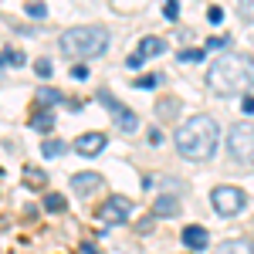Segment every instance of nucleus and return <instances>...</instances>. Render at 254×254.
<instances>
[{
  "label": "nucleus",
  "instance_id": "22",
  "mask_svg": "<svg viewBox=\"0 0 254 254\" xmlns=\"http://www.w3.org/2000/svg\"><path fill=\"white\" fill-rule=\"evenodd\" d=\"M24 10H27V17H34V20H44V17H48V7H44V3H38V0H31Z\"/></svg>",
  "mask_w": 254,
  "mask_h": 254
},
{
  "label": "nucleus",
  "instance_id": "1",
  "mask_svg": "<svg viewBox=\"0 0 254 254\" xmlns=\"http://www.w3.org/2000/svg\"><path fill=\"white\" fill-rule=\"evenodd\" d=\"M207 88L220 98L244 95L248 88H254V58L251 55H237V51H227V55L214 58L210 71H207Z\"/></svg>",
  "mask_w": 254,
  "mask_h": 254
},
{
  "label": "nucleus",
  "instance_id": "3",
  "mask_svg": "<svg viewBox=\"0 0 254 254\" xmlns=\"http://www.w3.org/2000/svg\"><path fill=\"white\" fill-rule=\"evenodd\" d=\"M61 51L68 58H98L109 51V31L95 24H78L61 34Z\"/></svg>",
  "mask_w": 254,
  "mask_h": 254
},
{
  "label": "nucleus",
  "instance_id": "27",
  "mask_svg": "<svg viewBox=\"0 0 254 254\" xmlns=\"http://www.w3.org/2000/svg\"><path fill=\"white\" fill-rule=\"evenodd\" d=\"M159 81H163V78H159V75H142V78L136 81V88H156Z\"/></svg>",
  "mask_w": 254,
  "mask_h": 254
},
{
  "label": "nucleus",
  "instance_id": "19",
  "mask_svg": "<svg viewBox=\"0 0 254 254\" xmlns=\"http://www.w3.org/2000/svg\"><path fill=\"white\" fill-rule=\"evenodd\" d=\"M64 207H68V200L61 193H48L44 196V210H51V214H64Z\"/></svg>",
  "mask_w": 254,
  "mask_h": 254
},
{
  "label": "nucleus",
  "instance_id": "33",
  "mask_svg": "<svg viewBox=\"0 0 254 254\" xmlns=\"http://www.w3.org/2000/svg\"><path fill=\"white\" fill-rule=\"evenodd\" d=\"M149 142H153V146H159V142H163V132H159L156 126H153V129H149Z\"/></svg>",
  "mask_w": 254,
  "mask_h": 254
},
{
  "label": "nucleus",
  "instance_id": "28",
  "mask_svg": "<svg viewBox=\"0 0 254 254\" xmlns=\"http://www.w3.org/2000/svg\"><path fill=\"white\" fill-rule=\"evenodd\" d=\"M227 34H214V38H207V48H227Z\"/></svg>",
  "mask_w": 254,
  "mask_h": 254
},
{
  "label": "nucleus",
  "instance_id": "7",
  "mask_svg": "<svg viewBox=\"0 0 254 254\" xmlns=\"http://www.w3.org/2000/svg\"><path fill=\"white\" fill-rule=\"evenodd\" d=\"M105 146H109V136H105V132H81V136L75 139V153H78V156H98Z\"/></svg>",
  "mask_w": 254,
  "mask_h": 254
},
{
  "label": "nucleus",
  "instance_id": "11",
  "mask_svg": "<svg viewBox=\"0 0 254 254\" xmlns=\"http://www.w3.org/2000/svg\"><path fill=\"white\" fill-rule=\"evenodd\" d=\"M20 180H24L27 190H44V187H48V173H44L41 166H24Z\"/></svg>",
  "mask_w": 254,
  "mask_h": 254
},
{
  "label": "nucleus",
  "instance_id": "21",
  "mask_svg": "<svg viewBox=\"0 0 254 254\" xmlns=\"http://www.w3.org/2000/svg\"><path fill=\"white\" fill-rule=\"evenodd\" d=\"M98 102H102V105H105V109H109L112 116H119V112H126V109H122V102H119V98H112L109 92H98Z\"/></svg>",
  "mask_w": 254,
  "mask_h": 254
},
{
  "label": "nucleus",
  "instance_id": "26",
  "mask_svg": "<svg viewBox=\"0 0 254 254\" xmlns=\"http://www.w3.org/2000/svg\"><path fill=\"white\" fill-rule=\"evenodd\" d=\"M237 7H241L244 20H251V24H254V0H237Z\"/></svg>",
  "mask_w": 254,
  "mask_h": 254
},
{
  "label": "nucleus",
  "instance_id": "10",
  "mask_svg": "<svg viewBox=\"0 0 254 254\" xmlns=\"http://www.w3.org/2000/svg\"><path fill=\"white\" fill-rule=\"evenodd\" d=\"M176 214H180V196L163 193L153 200V217H176Z\"/></svg>",
  "mask_w": 254,
  "mask_h": 254
},
{
  "label": "nucleus",
  "instance_id": "6",
  "mask_svg": "<svg viewBox=\"0 0 254 254\" xmlns=\"http://www.w3.org/2000/svg\"><path fill=\"white\" fill-rule=\"evenodd\" d=\"M210 203H214V210L220 217H237L241 210H244L248 196L241 193L237 187H217L214 193H210Z\"/></svg>",
  "mask_w": 254,
  "mask_h": 254
},
{
  "label": "nucleus",
  "instance_id": "9",
  "mask_svg": "<svg viewBox=\"0 0 254 254\" xmlns=\"http://www.w3.org/2000/svg\"><path fill=\"white\" fill-rule=\"evenodd\" d=\"M102 187V173H75L71 176V190L78 196H88L92 190H98Z\"/></svg>",
  "mask_w": 254,
  "mask_h": 254
},
{
  "label": "nucleus",
  "instance_id": "8",
  "mask_svg": "<svg viewBox=\"0 0 254 254\" xmlns=\"http://www.w3.org/2000/svg\"><path fill=\"white\" fill-rule=\"evenodd\" d=\"M180 237H183V248H190V251H203V248L210 244V234H207V227H196V224L183 227V231H180Z\"/></svg>",
  "mask_w": 254,
  "mask_h": 254
},
{
  "label": "nucleus",
  "instance_id": "31",
  "mask_svg": "<svg viewBox=\"0 0 254 254\" xmlns=\"http://www.w3.org/2000/svg\"><path fill=\"white\" fill-rule=\"evenodd\" d=\"M241 109H244V116H254V95H244V98H241Z\"/></svg>",
  "mask_w": 254,
  "mask_h": 254
},
{
  "label": "nucleus",
  "instance_id": "18",
  "mask_svg": "<svg viewBox=\"0 0 254 254\" xmlns=\"http://www.w3.org/2000/svg\"><path fill=\"white\" fill-rule=\"evenodd\" d=\"M176 112H180V102H173V98H163V102H156V116H159V119H176Z\"/></svg>",
  "mask_w": 254,
  "mask_h": 254
},
{
  "label": "nucleus",
  "instance_id": "5",
  "mask_svg": "<svg viewBox=\"0 0 254 254\" xmlns=\"http://www.w3.org/2000/svg\"><path fill=\"white\" fill-rule=\"evenodd\" d=\"M95 217L105 224V227H119V224H126L129 217H132V200L129 196H109V200H102V207L95 210Z\"/></svg>",
  "mask_w": 254,
  "mask_h": 254
},
{
  "label": "nucleus",
  "instance_id": "2",
  "mask_svg": "<svg viewBox=\"0 0 254 254\" xmlns=\"http://www.w3.org/2000/svg\"><path fill=\"white\" fill-rule=\"evenodd\" d=\"M217 146H220V126L210 116H193L176 129V153L190 163L214 159Z\"/></svg>",
  "mask_w": 254,
  "mask_h": 254
},
{
  "label": "nucleus",
  "instance_id": "32",
  "mask_svg": "<svg viewBox=\"0 0 254 254\" xmlns=\"http://www.w3.org/2000/svg\"><path fill=\"white\" fill-rule=\"evenodd\" d=\"M78 254H98V248L92 244V241H81V244H78Z\"/></svg>",
  "mask_w": 254,
  "mask_h": 254
},
{
  "label": "nucleus",
  "instance_id": "12",
  "mask_svg": "<svg viewBox=\"0 0 254 254\" xmlns=\"http://www.w3.org/2000/svg\"><path fill=\"white\" fill-rule=\"evenodd\" d=\"M163 51H166V41H163V38H142V41H139V48H136V55L142 61L156 58V55H163Z\"/></svg>",
  "mask_w": 254,
  "mask_h": 254
},
{
  "label": "nucleus",
  "instance_id": "15",
  "mask_svg": "<svg viewBox=\"0 0 254 254\" xmlns=\"http://www.w3.org/2000/svg\"><path fill=\"white\" fill-rule=\"evenodd\" d=\"M58 102H61V92H55V88H38V95H34V105H38V109H48V112H51Z\"/></svg>",
  "mask_w": 254,
  "mask_h": 254
},
{
  "label": "nucleus",
  "instance_id": "30",
  "mask_svg": "<svg viewBox=\"0 0 254 254\" xmlns=\"http://www.w3.org/2000/svg\"><path fill=\"white\" fill-rule=\"evenodd\" d=\"M207 20H210V24H220V20H224V7H210V10H207Z\"/></svg>",
  "mask_w": 254,
  "mask_h": 254
},
{
  "label": "nucleus",
  "instance_id": "17",
  "mask_svg": "<svg viewBox=\"0 0 254 254\" xmlns=\"http://www.w3.org/2000/svg\"><path fill=\"white\" fill-rule=\"evenodd\" d=\"M116 126H119V132H136V129H139V119L126 109V112H119V116H116Z\"/></svg>",
  "mask_w": 254,
  "mask_h": 254
},
{
  "label": "nucleus",
  "instance_id": "16",
  "mask_svg": "<svg viewBox=\"0 0 254 254\" xmlns=\"http://www.w3.org/2000/svg\"><path fill=\"white\" fill-rule=\"evenodd\" d=\"M31 129L51 132V129H55V116H51V112H34V116H31Z\"/></svg>",
  "mask_w": 254,
  "mask_h": 254
},
{
  "label": "nucleus",
  "instance_id": "24",
  "mask_svg": "<svg viewBox=\"0 0 254 254\" xmlns=\"http://www.w3.org/2000/svg\"><path fill=\"white\" fill-rule=\"evenodd\" d=\"M203 58H207L203 48H187V51H180V61H203Z\"/></svg>",
  "mask_w": 254,
  "mask_h": 254
},
{
  "label": "nucleus",
  "instance_id": "29",
  "mask_svg": "<svg viewBox=\"0 0 254 254\" xmlns=\"http://www.w3.org/2000/svg\"><path fill=\"white\" fill-rule=\"evenodd\" d=\"M71 78L85 81V78H88V68H85V64H71Z\"/></svg>",
  "mask_w": 254,
  "mask_h": 254
},
{
  "label": "nucleus",
  "instance_id": "23",
  "mask_svg": "<svg viewBox=\"0 0 254 254\" xmlns=\"http://www.w3.org/2000/svg\"><path fill=\"white\" fill-rule=\"evenodd\" d=\"M34 71H38L41 78H51V75H55V64H51L48 58H38L34 61Z\"/></svg>",
  "mask_w": 254,
  "mask_h": 254
},
{
  "label": "nucleus",
  "instance_id": "4",
  "mask_svg": "<svg viewBox=\"0 0 254 254\" xmlns=\"http://www.w3.org/2000/svg\"><path fill=\"white\" fill-rule=\"evenodd\" d=\"M227 153L244 163V166H254V122H237L227 132Z\"/></svg>",
  "mask_w": 254,
  "mask_h": 254
},
{
  "label": "nucleus",
  "instance_id": "20",
  "mask_svg": "<svg viewBox=\"0 0 254 254\" xmlns=\"http://www.w3.org/2000/svg\"><path fill=\"white\" fill-rule=\"evenodd\" d=\"M41 153H44L48 159H55V156H61V153H64V142H61V139H44Z\"/></svg>",
  "mask_w": 254,
  "mask_h": 254
},
{
  "label": "nucleus",
  "instance_id": "14",
  "mask_svg": "<svg viewBox=\"0 0 254 254\" xmlns=\"http://www.w3.org/2000/svg\"><path fill=\"white\" fill-rule=\"evenodd\" d=\"M24 51H20V48H10V44H7V48H0V68H20V64H24Z\"/></svg>",
  "mask_w": 254,
  "mask_h": 254
},
{
  "label": "nucleus",
  "instance_id": "13",
  "mask_svg": "<svg viewBox=\"0 0 254 254\" xmlns=\"http://www.w3.org/2000/svg\"><path fill=\"white\" fill-rule=\"evenodd\" d=\"M217 254H254V241H248V237H237V241H224V244L217 248Z\"/></svg>",
  "mask_w": 254,
  "mask_h": 254
},
{
  "label": "nucleus",
  "instance_id": "25",
  "mask_svg": "<svg viewBox=\"0 0 254 254\" xmlns=\"http://www.w3.org/2000/svg\"><path fill=\"white\" fill-rule=\"evenodd\" d=\"M163 14H166V20H176V17H180V0H166Z\"/></svg>",
  "mask_w": 254,
  "mask_h": 254
}]
</instances>
